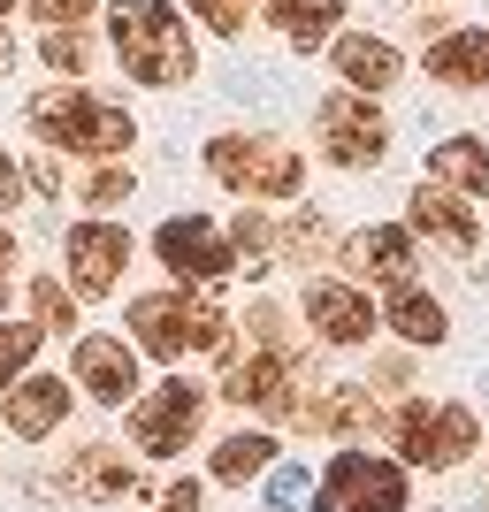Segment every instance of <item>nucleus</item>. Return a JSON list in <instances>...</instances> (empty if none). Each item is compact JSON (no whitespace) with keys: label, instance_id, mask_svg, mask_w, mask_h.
I'll use <instances>...</instances> for the list:
<instances>
[{"label":"nucleus","instance_id":"nucleus-5","mask_svg":"<svg viewBox=\"0 0 489 512\" xmlns=\"http://www.w3.org/2000/svg\"><path fill=\"white\" fill-rule=\"evenodd\" d=\"M390 444L405 451V467H428L444 474L459 467L467 451H482V421H474V406H428V398H405L398 413H390Z\"/></svg>","mask_w":489,"mask_h":512},{"label":"nucleus","instance_id":"nucleus-25","mask_svg":"<svg viewBox=\"0 0 489 512\" xmlns=\"http://www.w3.org/2000/svg\"><path fill=\"white\" fill-rule=\"evenodd\" d=\"M321 253H329V222H321L314 207H298L276 230V260H321Z\"/></svg>","mask_w":489,"mask_h":512},{"label":"nucleus","instance_id":"nucleus-22","mask_svg":"<svg viewBox=\"0 0 489 512\" xmlns=\"http://www.w3.org/2000/svg\"><path fill=\"white\" fill-rule=\"evenodd\" d=\"M383 321L398 329V344H421V352L451 337V314H444V299H428L421 283H398V291H390V306H383Z\"/></svg>","mask_w":489,"mask_h":512},{"label":"nucleus","instance_id":"nucleus-33","mask_svg":"<svg viewBox=\"0 0 489 512\" xmlns=\"http://www.w3.org/2000/svg\"><path fill=\"white\" fill-rule=\"evenodd\" d=\"M31 192L62 199V153H39V161H31Z\"/></svg>","mask_w":489,"mask_h":512},{"label":"nucleus","instance_id":"nucleus-7","mask_svg":"<svg viewBox=\"0 0 489 512\" xmlns=\"http://www.w3.org/2000/svg\"><path fill=\"white\" fill-rule=\"evenodd\" d=\"M314 138H321V153H329V169H375L390 153V115L367 100V92L337 85V92L314 100Z\"/></svg>","mask_w":489,"mask_h":512},{"label":"nucleus","instance_id":"nucleus-13","mask_svg":"<svg viewBox=\"0 0 489 512\" xmlns=\"http://www.w3.org/2000/svg\"><path fill=\"white\" fill-rule=\"evenodd\" d=\"M69 406H77V383H62V375H23V383L0 398V421H8V436H23V444H46V436H62Z\"/></svg>","mask_w":489,"mask_h":512},{"label":"nucleus","instance_id":"nucleus-38","mask_svg":"<svg viewBox=\"0 0 489 512\" xmlns=\"http://www.w3.org/2000/svg\"><path fill=\"white\" fill-rule=\"evenodd\" d=\"M482 390H489V383H482Z\"/></svg>","mask_w":489,"mask_h":512},{"label":"nucleus","instance_id":"nucleus-16","mask_svg":"<svg viewBox=\"0 0 489 512\" xmlns=\"http://www.w3.org/2000/svg\"><path fill=\"white\" fill-rule=\"evenodd\" d=\"M405 222H413V237H436V245H444V253H459V260L482 245V222H474V207L451 192V184H436V176H428L421 192L405 199Z\"/></svg>","mask_w":489,"mask_h":512},{"label":"nucleus","instance_id":"nucleus-6","mask_svg":"<svg viewBox=\"0 0 489 512\" xmlns=\"http://www.w3.org/2000/svg\"><path fill=\"white\" fill-rule=\"evenodd\" d=\"M314 512H413L405 459H383V451H337L329 474L314 482Z\"/></svg>","mask_w":489,"mask_h":512},{"label":"nucleus","instance_id":"nucleus-36","mask_svg":"<svg viewBox=\"0 0 489 512\" xmlns=\"http://www.w3.org/2000/svg\"><path fill=\"white\" fill-rule=\"evenodd\" d=\"M16 69V39H8V23H0V77Z\"/></svg>","mask_w":489,"mask_h":512},{"label":"nucleus","instance_id":"nucleus-8","mask_svg":"<svg viewBox=\"0 0 489 512\" xmlns=\"http://www.w3.org/2000/svg\"><path fill=\"white\" fill-rule=\"evenodd\" d=\"M153 253H161V268H169L184 291H214L222 276H237V245H230V230H222L214 214H199V207L169 214V222L153 230Z\"/></svg>","mask_w":489,"mask_h":512},{"label":"nucleus","instance_id":"nucleus-1","mask_svg":"<svg viewBox=\"0 0 489 512\" xmlns=\"http://www.w3.org/2000/svg\"><path fill=\"white\" fill-rule=\"evenodd\" d=\"M107 46H115L123 77L146 85V92H176V85L199 77L192 23H184V8H169V0H115V8H107Z\"/></svg>","mask_w":489,"mask_h":512},{"label":"nucleus","instance_id":"nucleus-26","mask_svg":"<svg viewBox=\"0 0 489 512\" xmlns=\"http://www.w3.org/2000/svg\"><path fill=\"white\" fill-rule=\"evenodd\" d=\"M31 314H39L46 337H69L77 329V291H62V276H39L31 283Z\"/></svg>","mask_w":489,"mask_h":512},{"label":"nucleus","instance_id":"nucleus-19","mask_svg":"<svg viewBox=\"0 0 489 512\" xmlns=\"http://www.w3.org/2000/svg\"><path fill=\"white\" fill-rule=\"evenodd\" d=\"M69 490L85 497V505H123V497H138V467L115 444H85L69 459Z\"/></svg>","mask_w":489,"mask_h":512},{"label":"nucleus","instance_id":"nucleus-20","mask_svg":"<svg viewBox=\"0 0 489 512\" xmlns=\"http://www.w3.org/2000/svg\"><path fill=\"white\" fill-rule=\"evenodd\" d=\"M268 23H276V39L291 46V54H321V46H337L344 0H276Z\"/></svg>","mask_w":489,"mask_h":512},{"label":"nucleus","instance_id":"nucleus-11","mask_svg":"<svg viewBox=\"0 0 489 512\" xmlns=\"http://www.w3.org/2000/svg\"><path fill=\"white\" fill-rule=\"evenodd\" d=\"M69 383L85 390L92 406H138V344L77 337V352H69Z\"/></svg>","mask_w":489,"mask_h":512},{"label":"nucleus","instance_id":"nucleus-3","mask_svg":"<svg viewBox=\"0 0 489 512\" xmlns=\"http://www.w3.org/2000/svg\"><path fill=\"white\" fill-rule=\"evenodd\" d=\"M130 344L153 352V360H184V352H230V314L207 299V291H146L130 299Z\"/></svg>","mask_w":489,"mask_h":512},{"label":"nucleus","instance_id":"nucleus-31","mask_svg":"<svg viewBox=\"0 0 489 512\" xmlns=\"http://www.w3.org/2000/svg\"><path fill=\"white\" fill-rule=\"evenodd\" d=\"M298 497H306V467H291V459H283V467H268V505H298Z\"/></svg>","mask_w":489,"mask_h":512},{"label":"nucleus","instance_id":"nucleus-28","mask_svg":"<svg viewBox=\"0 0 489 512\" xmlns=\"http://www.w3.org/2000/svg\"><path fill=\"white\" fill-rule=\"evenodd\" d=\"M138 192V176H130V161H100V169L85 176V184H77V199H85V207H123V199Z\"/></svg>","mask_w":489,"mask_h":512},{"label":"nucleus","instance_id":"nucleus-30","mask_svg":"<svg viewBox=\"0 0 489 512\" xmlns=\"http://www.w3.org/2000/svg\"><path fill=\"white\" fill-rule=\"evenodd\" d=\"M92 8H100V0H31V16H39L46 31H77Z\"/></svg>","mask_w":489,"mask_h":512},{"label":"nucleus","instance_id":"nucleus-15","mask_svg":"<svg viewBox=\"0 0 489 512\" xmlns=\"http://www.w3.org/2000/svg\"><path fill=\"white\" fill-rule=\"evenodd\" d=\"M413 222H367V230H352L344 237V268L352 276H367V283H413Z\"/></svg>","mask_w":489,"mask_h":512},{"label":"nucleus","instance_id":"nucleus-17","mask_svg":"<svg viewBox=\"0 0 489 512\" xmlns=\"http://www.w3.org/2000/svg\"><path fill=\"white\" fill-rule=\"evenodd\" d=\"M329 62H337V85L367 92V100H383L390 85L405 77V54L383 39V31H337V46H329Z\"/></svg>","mask_w":489,"mask_h":512},{"label":"nucleus","instance_id":"nucleus-29","mask_svg":"<svg viewBox=\"0 0 489 512\" xmlns=\"http://www.w3.org/2000/svg\"><path fill=\"white\" fill-rule=\"evenodd\" d=\"M192 23H207L214 39H245V23H253V0H192Z\"/></svg>","mask_w":489,"mask_h":512},{"label":"nucleus","instance_id":"nucleus-37","mask_svg":"<svg viewBox=\"0 0 489 512\" xmlns=\"http://www.w3.org/2000/svg\"><path fill=\"white\" fill-rule=\"evenodd\" d=\"M8 8H16V0H0V16H8Z\"/></svg>","mask_w":489,"mask_h":512},{"label":"nucleus","instance_id":"nucleus-24","mask_svg":"<svg viewBox=\"0 0 489 512\" xmlns=\"http://www.w3.org/2000/svg\"><path fill=\"white\" fill-rule=\"evenodd\" d=\"M39 344H46V329L39 321H8L0 314V398L31 375V360H39Z\"/></svg>","mask_w":489,"mask_h":512},{"label":"nucleus","instance_id":"nucleus-21","mask_svg":"<svg viewBox=\"0 0 489 512\" xmlns=\"http://www.w3.org/2000/svg\"><path fill=\"white\" fill-rule=\"evenodd\" d=\"M428 176L451 184L459 199H489V138L459 130V138H444V146H428Z\"/></svg>","mask_w":489,"mask_h":512},{"label":"nucleus","instance_id":"nucleus-35","mask_svg":"<svg viewBox=\"0 0 489 512\" xmlns=\"http://www.w3.org/2000/svg\"><path fill=\"white\" fill-rule=\"evenodd\" d=\"M8 268H16V237L0 230V306H8Z\"/></svg>","mask_w":489,"mask_h":512},{"label":"nucleus","instance_id":"nucleus-32","mask_svg":"<svg viewBox=\"0 0 489 512\" xmlns=\"http://www.w3.org/2000/svg\"><path fill=\"white\" fill-rule=\"evenodd\" d=\"M23 184H31V176L16 169V153L0 146V214H8V207H23Z\"/></svg>","mask_w":489,"mask_h":512},{"label":"nucleus","instance_id":"nucleus-9","mask_svg":"<svg viewBox=\"0 0 489 512\" xmlns=\"http://www.w3.org/2000/svg\"><path fill=\"white\" fill-rule=\"evenodd\" d=\"M207 383H192V375H169L161 390H146L138 406H130V444L146 451V459H176V451L199 436V421H207Z\"/></svg>","mask_w":489,"mask_h":512},{"label":"nucleus","instance_id":"nucleus-2","mask_svg":"<svg viewBox=\"0 0 489 512\" xmlns=\"http://www.w3.org/2000/svg\"><path fill=\"white\" fill-rule=\"evenodd\" d=\"M23 123L39 130L46 153H85V161H123V153L138 146L130 107L123 100H100V92H85V85H46V92H31Z\"/></svg>","mask_w":489,"mask_h":512},{"label":"nucleus","instance_id":"nucleus-34","mask_svg":"<svg viewBox=\"0 0 489 512\" xmlns=\"http://www.w3.org/2000/svg\"><path fill=\"white\" fill-rule=\"evenodd\" d=\"M161 512H199V482H169V490H161Z\"/></svg>","mask_w":489,"mask_h":512},{"label":"nucleus","instance_id":"nucleus-18","mask_svg":"<svg viewBox=\"0 0 489 512\" xmlns=\"http://www.w3.org/2000/svg\"><path fill=\"white\" fill-rule=\"evenodd\" d=\"M421 62L444 92H489V23H451L444 39H428Z\"/></svg>","mask_w":489,"mask_h":512},{"label":"nucleus","instance_id":"nucleus-10","mask_svg":"<svg viewBox=\"0 0 489 512\" xmlns=\"http://www.w3.org/2000/svg\"><path fill=\"white\" fill-rule=\"evenodd\" d=\"M62 260H69V291L77 299H107L130 268V230L115 214H85V222L62 230Z\"/></svg>","mask_w":489,"mask_h":512},{"label":"nucleus","instance_id":"nucleus-12","mask_svg":"<svg viewBox=\"0 0 489 512\" xmlns=\"http://www.w3.org/2000/svg\"><path fill=\"white\" fill-rule=\"evenodd\" d=\"M291 352H268V344H253V352H222V398L230 406H260V413H291Z\"/></svg>","mask_w":489,"mask_h":512},{"label":"nucleus","instance_id":"nucleus-23","mask_svg":"<svg viewBox=\"0 0 489 512\" xmlns=\"http://www.w3.org/2000/svg\"><path fill=\"white\" fill-rule=\"evenodd\" d=\"M268 467H276V436H260V428L222 436V444H214V459H207L214 482H253V474H268Z\"/></svg>","mask_w":489,"mask_h":512},{"label":"nucleus","instance_id":"nucleus-27","mask_svg":"<svg viewBox=\"0 0 489 512\" xmlns=\"http://www.w3.org/2000/svg\"><path fill=\"white\" fill-rule=\"evenodd\" d=\"M39 54H46V69H62V77H85L100 46H92V31L77 23V31H46V39H39Z\"/></svg>","mask_w":489,"mask_h":512},{"label":"nucleus","instance_id":"nucleus-14","mask_svg":"<svg viewBox=\"0 0 489 512\" xmlns=\"http://www.w3.org/2000/svg\"><path fill=\"white\" fill-rule=\"evenodd\" d=\"M306 321L321 329V344H367L375 329H383L375 299H367L360 283H337V276L306 283Z\"/></svg>","mask_w":489,"mask_h":512},{"label":"nucleus","instance_id":"nucleus-4","mask_svg":"<svg viewBox=\"0 0 489 512\" xmlns=\"http://www.w3.org/2000/svg\"><path fill=\"white\" fill-rule=\"evenodd\" d=\"M207 176L237 199H298L306 192V153L283 146L276 130H214Z\"/></svg>","mask_w":489,"mask_h":512}]
</instances>
